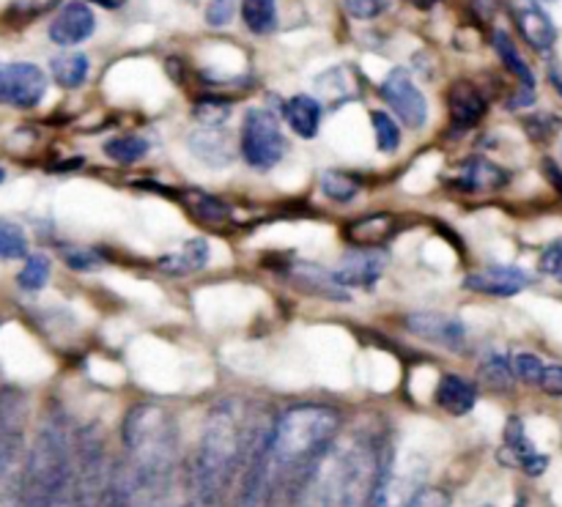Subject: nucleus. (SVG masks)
<instances>
[{
	"instance_id": "1",
	"label": "nucleus",
	"mask_w": 562,
	"mask_h": 507,
	"mask_svg": "<svg viewBox=\"0 0 562 507\" xmlns=\"http://www.w3.org/2000/svg\"><path fill=\"white\" fill-rule=\"evenodd\" d=\"M258 433L250 431L247 417L236 401H223L206 417L195 466H192V497L201 507H217L245 472Z\"/></svg>"
},
{
	"instance_id": "2",
	"label": "nucleus",
	"mask_w": 562,
	"mask_h": 507,
	"mask_svg": "<svg viewBox=\"0 0 562 507\" xmlns=\"http://www.w3.org/2000/svg\"><path fill=\"white\" fill-rule=\"evenodd\" d=\"M340 431L333 406L302 404L280 415L269 439V483L300 477L322 466Z\"/></svg>"
},
{
	"instance_id": "3",
	"label": "nucleus",
	"mask_w": 562,
	"mask_h": 507,
	"mask_svg": "<svg viewBox=\"0 0 562 507\" xmlns=\"http://www.w3.org/2000/svg\"><path fill=\"white\" fill-rule=\"evenodd\" d=\"M75 486V450L64 422L47 420L38 428L22 466L11 507H71Z\"/></svg>"
},
{
	"instance_id": "4",
	"label": "nucleus",
	"mask_w": 562,
	"mask_h": 507,
	"mask_svg": "<svg viewBox=\"0 0 562 507\" xmlns=\"http://www.w3.org/2000/svg\"><path fill=\"white\" fill-rule=\"evenodd\" d=\"M390 464L366 442H355L344 453L322 464L324 507H373L387 477Z\"/></svg>"
},
{
	"instance_id": "5",
	"label": "nucleus",
	"mask_w": 562,
	"mask_h": 507,
	"mask_svg": "<svg viewBox=\"0 0 562 507\" xmlns=\"http://www.w3.org/2000/svg\"><path fill=\"white\" fill-rule=\"evenodd\" d=\"M71 507H121L115 472L104 461L99 442H82L75 455Z\"/></svg>"
},
{
	"instance_id": "6",
	"label": "nucleus",
	"mask_w": 562,
	"mask_h": 507,
	"mask_svg": "<svg viewBox=\"0 0 562 507\" xmlns=\"http://www.w3.org/2000/svg\"><path fill=\"white\" fill-rule=\"evenodd\" d=\"M239 151L250 168L269 170L285 157L289 151V140L283 135L278 115L267 108H250L241 121L239 135Z\"/></svg>"
},
{
	"instance_id": "7",
	"label": "nucleus",
	"mask_w": 562,
	"mask_h": 507,
	"mask_svg": "<svg viewBox=\"0 0 562 507\" xmlns=\"http://www.w3.org/2000/svg\"><path fill=\"white\" fill-rule=\"evenodd\" d=\"M27 401L20 390H0V483L16 470L25 444Z\"/></svg>"
},
{
	"instance_id": "8",
	"label": "nucleus",
	"mask_w": 562,
	"mask_h": 507,
	"mask_svg": "<svg viewBox=\"0 0 562 507\" xmlns=\"http://www.w3.org/2000/svg\"><path fill=\"white\" fill-rule=\"evenodd\" d=\"M47 93V75L36 64L14 60L0 64V104L16 110H31Z\"/></svg>"
},
{
	"instance_id": "9",
	"label": "nucleus",
	"mask_w": 562,
	"mask_h": 507,
	"mask_svg": "<svg viewBox=\"0 0 562 507\" xmlns=\"http://www.w3.org/2000/svg\"><path fill=\"white\" fill-rule=\"evenodd\" d=\"M379 93L387 102V108H393V113L404 121L409 129H423L428 121V102L423 97V91L417 88V82L412 80V75L406 69H393L384 82L379 86Z\"/></svg>"
},
{
	"instance_id": "10",
	"label": "nucleus",
	"mask_w": 562,
	"mask_h": 507,
	"mask_svg": "<svg viewBox=\"0 0 562 507\" xmlns=\"http://www.w3.org/2000/svg\"><path fill=\"white\" fill-rule=\"evenodd\" d=\"M510 16H514L516 27L525 36L536 53H552L554 42H558V27H554L552 16L541 5V0H510Z\"/></svg>"
},
{
	"instance_id": "11",
	"label": "nucleus",
	"mask_w": 562,
	"mask_h": 507,
	"mask_svg": "<svg viewBox=\"0 0 562 507\" xmlns=\"http://www.w3.org/2000/svg\"><path fill=\"white\" fill-rule=\"evenodd\" d=\"M406 329L426 343L442 346L448 351L464 349L467 343L464 322L448 316V313H412L406 316Z\"/></svg>"
},
{
	"instance_id": "12",
	"label": "nucleus",
	"mask_w": 562,
	"mask_h": 507,
	"mask_svg": "<svg viewBox=\"0 0 562 507\" xmlns=\"http://www.w3.org/2000/svg\"><path fill=\"white\" fill-rule=\"evenodd\" d=\"M97 31V16L88 9V3L80 0H71L64 9L55 14V20L49 22V42L58 44V47H75L82 44L86 38L93 36Z\"/></svg>"
},
{
	"instance_id": "13",
	"label": "nucleus",
	"mask_w": 562,
	"mask_h": 507,
	"mask_svg": "<svg viewBox=\"0 0 562 507\" xmlns=\"http://www.w3.org/2000/svg\"><path fill=\"white\" fill-rule=\"evenodd\" d=\"M530 272L519 267H486L467 274L464 289L486 296H516L525 289H530Z\"/></svg>"
},
{
	"instance_id": "14",
	"label": "nucleus",
	"mask_w": 562,
	"mask_h": 507,
	"mask_svg": "<svg viewBox=\"0 0 562 507\" xmlns=\"http://www.w3.org/2000/svg\"><path fill=\"white\" fill-rule=\"evenodd\" d=\"M384 267H387V256L376 247H360V250H351L349 256L344 258L335 274H338L340 283L346 289H373L376 280L382 278Z\"/></svg>"
},
{
	"instance_id": "15",
	"label": "nucleus",
	"mask_w": 562,
	"mask_h": 507,
	"mask_svg": "<svg viewBox=\"0 0 562 507\" xmlns=\"http://www.w3.org/2000/svg\"><path fill=\"white\" fill-rule=\"evenodd\" d=\"M499 461L519 466V470L527 472L530 477L543 475L549 466V455L538 453L536 444L527 439V431L525 426H521L519 417H514V420L508 422V431H505V448L499 450Z\"/></svg>"
},
{
	"instance_id": "16",
	"label": "nucleus",
	"mask_w": 562,
	"mask_h": 507,
	"mask_svg": "<svg viewBox=\"0 0 562 507\" xmlns=\"http://www.w3.org/2000/svg\"><path fill=\"white\" fill-rule=\"evenodd\" d=\"M448 108H450V119H453V124L459 126L461 132H467L472 129V126L481 124L488 104H486V97L481 93V88L461 80V82H453V88H450Z\"/></svg>"
},
{
	"instance_id": "17",
	"label": "nucleus",
	"mask_w": 562,
	"mask_h": 507,
	"mask_svg": "<svg viewBox=\"0 0 562 507\" xmlns=\"http://www.w3.org/2000/svg\"><path fill=\"white\" fill-rule=\"evenodd\" d=\"M291 280H294V283H300L305 291H311V294L322 296V300L346 302L351 296V291L340 283L338 274L329 272V269H324V267H318V263L296 261L294 267H291Z\"/></svg>"
},
{
	"instance_id": "18",
	"label": "nucleus",
	"mask_w": 562,
	"mask_h": 507,
	"mask_svg": "<svg viewBox=\"0 0 562 507\" xmlns=\"http://www.w3.org/2000/svg\"><path fill=\"white\" fill-rule=\"evenodd\" d=\"M508 184V170L497 168L483 157H472L456 170V187L464 192H494Z\"/></svg>"
},
{
	"instance_id": "19",
	"label": "nucleus",
	"mask_w": 562,
	"mask_h": 507,
	"mask_svg": "<svg viewBox=\"0 0 562 507\" xmlns=\"http://www.w3.org/2000/svg\"><path fill=\"white\" fill-rule=\"evenodd\" d=\"M209 263V241L201 236H192L184 245L176 247L173 252L162 256L157 261L159 272L170 274V278H184V274L201 272Z\"/></svg>"
},
{
	"instance_id": "20",
	"label": "nucleus",
	"mask_w": 562,
	"mask_h": 507,
	"mask_svg": "<svg viewBox=\"0 0 562 507\" xmlns=\"http://www.w3.org/2000/svg\"><path fill=\"white\" fill-rule=\"evenodd\" d=\"M322 102L307 93H296L291 97L289 102L283 104V115H285V124L296 132L300 137L311 140V137L318 135V126H322Z\"/></svg>"
},
{
	"instance_id": "21",
	"label": "nucleus",
	"mask_w": 562,
	"mask_h": 507,
	"mask_svg": "<svg viewBox=\"0 0 562 507\" xmlns=\"http://www.w3.org/2000/svg\"><path fill=\"white\" fill-rule=\"evenodd\" d=\"M477 390L461 376H442L437 387V406L453 417H464L475 409Z\"/></svg>"
},
{
	"instance_id": "22",
	"label": "nucleus",
	"mask_w": 562,
	"mask_h": 507,
	"mask_svg": "<svg viewBox=\"0 0 562 507\" xmlns=\"http://www.w3.org/2000/svg\"><path fill=\"white\" fill-rule=\"evenodd\" d=\"M395 230V219L390 214H368V217L355 219V223L346 228V239L355 241V245L373 247L379 241H387Z\"/></svg>"
},
{
	"instance_id": "23",
	"label": "nucleus",
	"mask_w": 562,
	"mask_h": 507,
	"mask_svg": "<svg viewBox=\"0 0 562 507\" xmlns=\"http://www.w3.org/2000/svg\"><path fill=\"white\" fill-rule=\"evenodd\" d=\"M190 148L198 159L209 165L231 162V146L225 143L223 126H203L190 137Z\"/></svg>"
},
{
	"instance_id": "24",
	"label": "nucleus",
	"mask_w": 562,
	"mask_h": 507,
	"mask_svg": "<svg viewBox=\"0 0 562 507\" xmlns=\"http://www.w3.org/2000/svg\"><path fill=\"white\" fill-rule=\"evenodd\" d=\"M49 71H53V80L60 88H80L88 80V71H91V60L82 53H64L55 55L49 60Z\"/></svg>"
},
{
	"instance_id": "25",
	"label": "nucleus",
	"mask_w": 562,
	"mask_h": 507,
	"mask_svg": "<svg viewBox=\"0 0 562 507\" xmlns=\"http://www.w3.org/2000/svg\"><path fill=\"white\" fill-rule=\"evenodd\" d=\"M494 49H497V55H499V60H503L505 69H508L510 75L521 82V86L536 88V75H532L530 64L521 58L519 47H516V42L508 36V33L494 31Z\"/></svg>"
},
{
	"instance_id": "26",
	"label": "nucleus",
	"mask_w": 562,
	"mask_h": 507,
	"mask_svg": "<svg viewBox=\"0 0 562 507\" xmlns=\"http://www.w3.org/2000/svg\"><path fill=\"white\" fill-rule=\"evenodd\" d=\"M241 22L256 36H267L278 25V0H241Z\"/></svg>"
},
{
	"instance_id": "27",
	"label": "nucleus",
	"mask_w": 562,
	"mask_h": 507,
	"mask_svg": "<svg viewBox=\"0 0 562 507\" xmlns=\"http://www.w3.org/2000/svg\"><path fill=\"white\" fill-rule=\"evenodd\" d=\"M148 140L140 135H119L104 143V154L119 165H135L148 154Z\"/></svg>"
},
{
	"instance_id": "28",
	"label": "nucleus",
	"mask_w": 562,
	"mask_h": 507,
	"mask_svg": "<svg viewBox=\"0 0 562 507\" xmlns=\"http://www.w3.org/2000/svg\"><path fill=\"white\" fill-rule=\"evenodd\" d=\"M49 272H53V261H49L44 252H33V256L25 258V267L16 274V283H20L22 291H42L47 285Z\"/></svg>"
},
{
	"instance_id": "29",
	"label": "nucleus",
	"mask_w": 562,
	"mask_h": 507,
	"mask_svg": "<svg viewBox=\"0 0 562 507\" xmlns=\"http://www.w3.org/2000/svg\"><path fill=\"white\" fill-rule=\"evenodd\" d=\"M322 192L335 203H349L355 201L357 192H360V181L349 173H340V170H327L322 176Z\"/></svg>"
},
{
	"instance_id": "30",
	"label": "nucleus",
	"mask_w": 562,
	"mask_h": 507,
	"mask_svg": "<svg viewBox=\"0 0 562 507\" xmlns=\"http://www.w3.org/2000/svg\"><path fill=\"white\" fill-rule=\"evenodd\" d=\"M0 258L3 261H16V258H27V236L11 219H0Z\"/></svg>"
},
{
	"instance_id": "31",
	"label": "nucleus",
	"mask_w": 562,
	"mask_h": 507,
	"mask_svg": "<svg viewBox=\"0 0 562 507\" xmlns=\"http://www.w3.org/2000/svg\"><path fill=\"white\" fill-rule=\"evenodd\" d=\"M190 209L203 223H220V219L228 217V206L217 195H209V192H190Z\"/></svg>"
},
{
	"instance_id": "32",
	"label": "nucleus",
	"mask_w": 562,
	"mask_h": 507,
	"mask_svg": "<svg viewBox=\"0 0 562 507\" xmlns=\"http://www.w3.org/2000/svg\"><path fill=\"white\" fill-rule=\"evenodd\" d=\"M371 121H373V132H376V148L382 154H393L398 151L401 146V129L398 124L393 121V115L387 113H371Z\"/></svg>"
},
{
	"instance_id": "33",
	"label": "nucleus",
	"mask_w": 562,
	"mask_h": 507,
	"mask_svg": "<svg viewBox=\"0 0 562 507\" xmlns=\"http://www.w3.org/2000/svg\"><path fill=\"white\" fill-rule=\"evenodd\" d=\"M481 373H483V379H486V382L492 384V387H497V390H508L510 384H514V379H516L514 368H510V360H508V357H503V354L486 357Z\"/></svg>"
},
{
	"instance_id": "34",
	"label": "nucleus",
	"mask_w": 562,
	"mask_h": 507,
	"mask_svg": "<svg viewBox=\"0 0 562 507\" xmlns=\"http://www.w3.org/2000/svg\"><path fill=\"white\" fill-rule=\"evenodd\" d=\"M192 115H195L203 126H223L225 119L231 115V108L223 99H201V102L192 108Z\"/></svg>"
},
{
	"instance_id": "35",
	"label": "nucleus",
	"mask_w": 562,
	"mask_h": 507,
	"mask_svg": "<svg viewBox=\"0 0 562 507\" xmlns=\"http://www.w3.org/2000/svg\"><path fill=\"white\" fill-rule=\"evenodd\" d=\"M510 368H514V376L521 379L525 384H538L541 382V373L547 365L541 362V357L521 351V354L510 357Z\"/></svg>"
},
{
	"instance_id": "36",
	"label": "nucleus",
	"mask_w": 562,
	"mask_h": 507,
	"mask_svg": "<svg viewBox=\"0 0 562 507\" xmlns=\"http://www.w3.org/2000/svg\"><path fill=\"white\" fill-rule=\"evenodd\" d=\"M190 3L203 5V14H206V22L212 27H223L234 20L236 0H190Z\"/></svg>"
},
{
	"instance_id": "37",
	"label": "nucleus",
	"mask_w": 562,
	"mask_h": 507,
	"mask_svg": "<svg viewBox=\"0 0 562 507\" xmlns=\"http://www.w3.org/2000/svg\"><path fill=\"white\" fill-rule=\"evenodd\" d=\"M64 261L66 267L75 269V272H97V269L104 267L102 258L93 250H88V247H66Z\"/></svg>"
},
{
	"instance_id": "38",
	"label": "nucleus",
	"mask_w": 562,
	"mask_h": 507,
	"mask_svg": "<svg viewBox=\"0 0 562 507\" xmlns=\"http://www.w3.org/2000/svg\"><path fill=\"white\" fill-rule=\"evenodd\" d=\"M525 126H527V135H530L532 140L541 143V140H549V137L560 129L562 121L552 113H536L525 121Z\"/></svg>"
},
{
	"instance_id": "39",
	"label": "nucleus",
	"mask_w": 562,
	"mask_h": 507,
	"mask_svg": "<svg viewBox=\"0 0 562 507\" xmlns=\"http://www.w3.org/2000/svg\"><path fill=\"white\" fill-rule=\"evenodd\" d=\"M344 5L355 20H376L393 5V0H344Z\"/></svg>"
},
{
	"instance_id": "40",
	"label": "nucleus",
	"mask_w": 562,
	"mask_h": 507,
	"mask_svg": "<svg viewBox=\"0 0 562 507\" xmlns=\"http://www.w3.org/2000/svg\"><path fill=\"white\" fill-rule=\"evenodd\" d=\"M541 272L547 274V278L558 280V283L562 285V239H554L552 245L543 247L541 252Z\"/></svg>"
},
{
	"instance_id": "41",
	"label": "nucleus",
	"mask_w": 562,
	"mask_h": 507,
	"mask_svg": "<svg viewBox=\"0 0 562 507\" xmlns=\"http://www.w3.org/2000/svg\"><path fill=\"white\" fill-rule=\"evenodd\" d=\"M401 507H450V497L442 488H423L406 505Z\"/></svg>"
},
{
	"instance_id": "42",
	"label": "nucleus",
	"mask_w": 562,
	"mask_h": 507,
	"mask_svg": "<svg viewBox=\"0 0 562 507\" xmlns=\"http://www.w3.org/2000/svg\"><path fill=\"white\" fill-rule=\"evenodd\" d=\"M538 387H541L547 395H552V398H562V365L543 368Z\"/></svg>"
},
{
	"instance_id": "43",
	"label": "nucleus",
	"mask_w": 562,
	"mask_h": 507,
	"mask_svg": "<svg viewBox=\"0 0 562 507\" xmlns=\"http://www.w3.org/2000/svg\"><path fill=\"white\" fill-rule=\"evenodd\" d=\"M543 176L552 181V187L558 190V195H562V168L554 159H543Z\"/></svg>"
},
{
	"instance_id": "44",
	"label": "nucleus",
	"mask_w": 562,
	"mask_h": 507,
	"mask_svg": "<svg viewBox=\"0 0 562 507\" xmlns=\"http://www.w3.org/2000/svg\"><path fill=\"white\" fill-rule=\"evenodd\" d=\"M472 5H475V11L481 14V20H492V16L497 14L499 0H472Z\"/></svg>"
},
{
	"instance_id": "45",
	"label": "nucleus",
	"mask_w": 562,
	"mask_h": 507,
	"mask_svg": "<svg viewBox=\"0 0 562 507\" xmlns=\"http://www.w3.org/2000/svg\"><path fill=\"white\" fill-rule=\"evenodd\" d=\"M549 80H552L554 91L562 97V66H552V69H549Z\"/></svg>"
},
{
	"instance_id": "46",
	"label": "nucleus",
	"mask_w": 562,
	"mask_h": 507,
	"mask_svg": "<svg viewBox=\"0 0 562 507\" xmlns=\"http://www.w3.org/2000/svg\"><path fill=\"white\" fill-rule=\"evenodd\" d=\"M88 3H97V5H102V9H121L126 0H88Z\"/></svg>"
},
{
	"instance_id": "47",
	"label": "nucleus",
	"mask_w": 562,
	"mask_h": 507,
	"mask_svg": "<svg viewBox=\"0 0 562 507\" xmlns=\"http://www.w3.org/2000/svg\"><path fill=\"white\" fill-rule=\"evenodd\" d=\"M3 179H5V170L0 168V184H3Z\"/></svg>"
},
{
	"instance_id": "48",
	"label": "nucleus",
	"mask_w": 562,
	"mask_h": 507,
	"mask_svg": "<svg viewBox=\"0 0 562 507\" xmlns=\"http://www.w3.org/2000/svg\"><path fill=\"white\" fill-rule=\"evenodd\" d=\"M516 507H527V499H519V503H516Z\"/></svg>"
},
{
	"instance_id": "49",
	"label": "nucleus",
	"mask_w": 562,
	"mask_h": 507,
	"mask_svg": "<svg viewBox=\"0 0 562 507\" xmlns=\"http://www.w3.org/2000/svg\"><path fill=\"white\" fill-rule=\"evenodd\" d=\"M543 3H554V0H543Z\"/></svg>"
}]
</instances>
